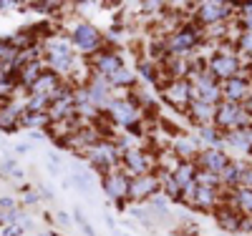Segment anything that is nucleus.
Returning a JSON list of instances; mask_svg holds the SVG:
<instances>
[{
    "label": "nucleus",
    "instance_id": "1",
    "mask_svg": "<svg viewBox=\"0 0 252 236\" xmlns=\"http://www.w3.org/2000/svg\"><path fill=\"white\" fill-rule=\"evenodd\" d=\"M154 188H157V184H154L152 176H139V179H134L129 184V194L136 196V199H144V196L154 194Z\"/></svg>",
    "mask_w": 252,
    "mask_h": 236
},
{
    "label": "nucleus",
    "instance_id": "2",
    "mask_svg": "<svg viewBox=\"0 0 252 236\" xmlns=\"http://www.w3.org/2000/svg\"><path fill=\"white\" fill-rule=\"evenodd\" d=\"M212 71H215L217 76H235L237 63H235V58L229 55V53H222V55H217V58L212 60Z\"/></svg>",
    "mask_w": 252,
    "mask_h": 236
},
{
    "label": "nucleus",
    "instance_id": "3",
    "mask_svg": "<svg viewBox=\"0 0 252 236\" xmlns=\"http://www.w3.org/2000/svg\"><path fill=\"white\" fill-rule=\"evenodd\" d=\"M106 188H109L111 196H124V194H129V184H126L119 174H111V176L106 179Z\"/></svg>",
    "mask_w": 252,
    "mask_h": 236
},
{
    "label": "nucleus",
    "instance_id": "4",
    "mask_svg": "<svg viewBox=\"0 0 252 236\" xmlns=\"http://www.w3.org/2000/svg\"><path fill=\"white\" fill-rule=\"evenodd\" d=\"M76 40L81 43L83 48H96V43H98V35H96V30H94V28L83 26V28H78V30H76Z\"/></svg>",
    "mask_w": 252,
    "mask_h": 236
},
{
    "label": "nucleus",
    "instance_id": "5",
    "mask_svg": "<svg viewBox=\"0 0 252 236\" xmlns=\"http://www.w3.org/2000/svg\"><path fill=\"white\" fill-rule=\"evenodd\" d=\"M126 163H129V168L134 171V174L144 176V171H146V156H141L139 151H131V154H126Z\"/></svg>",
    "mask_w": 252,
    "mask_h": 236
},
{
    "label": "nucleus",
    "instance_id": "6",
    "mask_svg": "<svg viewBox=\"0 0 252 236\" xmlns=\"http://www.w3.org/2000/svg\"><path fill=\"white\" fill-rule=\"evenodd\" d=\"M245 93H247V83H242V80H237V78L227 83V96H229V98L237 101V98H245Z\"/></svg>",
    "mask_w": 252,
    "mask_h": 236
},
{
    "label": "nucleus",
    "instance_id": "7",
    "mask_svg": "<svg viewBox=\"0 0 252 236\" xmlns=\"http://www.w3.org/2000/svg\"><path fill=\"white\" fill-rule=\"evenodd\" d=\"M204 161H207V166H209V168H215V171H220V168H224V166H227V158H224L220 151H207Z\"/></svg>",
    "mask_w": 252,
    "mask_h": 236
},
{
    "label": "nucleus",
    "instance_id": "8",
    "mask_svg": "<svg viewBox=\"0 0 252 236\" xmlns=\"http://www.w3.org/2000/svg\"><path fill=\"white\" fill-rule=\"evenodd\" d=\"M224 15V10L220 8V5H204V18L207 20H217V18H222Z\"/></svg>",
    "mask_w": 252,
    "mask_h": 236
},
{
    "label": "nucleus",
    "instance_id": "9",
    "mask_svg": "<svg viewBox=\"0 0 252 236\" xmlns=\"http://www.w3.org/2000/svg\"><path fill=\"white\" fill-rule=\"evenodd\" d=\"M240 204H242V209H245L247 213H252V191H250V188H245L242 194H240Z\"/></svg>",
    "mask_w": 252,
    "mask_h": 236
}]
</instances>
